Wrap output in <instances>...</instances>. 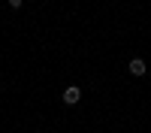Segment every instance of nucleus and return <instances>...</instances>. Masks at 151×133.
Returning <instances> with one entry per match:
<instances>
[{"label": "nucleus", "instance_id": "obj_3", "mask_svg": "<svg viewBox=\"0 0 151 133\" xmlns=\"http://www.w3.org/2000/svg\"><path fill=\"white\" fill-rule=\"evenodd\" d=\"M6 3H9L12 9H21V3H24V0H6Z\"/></svg>", "mask_w": 151, "mask_h": 133}, {"label": "nucleus", "instance_id": "obj_2", "mask_svg": "<svg viewBox=\"0 0 151 133\" xmlns=\"http://www.w3.org/2000/svg\"><path fill=\"white\" fill-rule=\"evenodd\" d=\"M127 70L133 73V76H145V70H148V64H145L142 58H133L130 64H127Z\"/></svg>", "mask_w": 151, "mask_h": 133}, {"label": "nucleus", "instance_id": "obj_1", "mask_svg": "<svg viewBox=\"0 0 151 133\" xmlns=\"http://www.w3.org/2000/svg\"><path fill=\"white\" fill-rule=\"evenodd\" d=\"M79 100H82V88H76V85L64 88V103H67V106H76Z\"/></svg>", "mask_w": 151, "mask_h": 133}]
</instances>
